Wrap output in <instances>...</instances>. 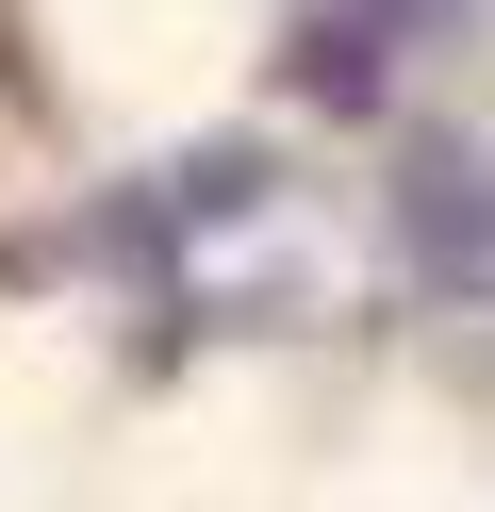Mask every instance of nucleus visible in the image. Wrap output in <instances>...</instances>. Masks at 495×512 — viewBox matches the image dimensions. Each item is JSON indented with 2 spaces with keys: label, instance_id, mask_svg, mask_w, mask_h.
Masks as SVG:
<instances>
[{
  "label": "nucleus",
  "instance_id": "1",
  "mask_svg": "<svg viewBox=\"0 0 495 512\" xmlns=\"http://www.w3.org/2000/svg\"><path fill=\"white\" fill-rule=\"evenodd\" d=\"M396 248L429 298H495V149H413L396 166Z\"/></svg>",
  "mask_w": 495,
  "mask_h": 512
}]
</instances>
